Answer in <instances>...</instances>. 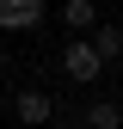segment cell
<instances>
[{
  "instance_id": "6da1fadb",
  "label": "cell",
  "mask_w": 123,
  "mask_h": 129,
  "mask_svg": "<svg viewBox=\"0 0 123 129\" xmlns=\"http://www.w3.org/2000/svg\"><path fill=\"white\" fill-rule=\"evenodd\" d=\"M61 74H68V80H74V86H92V80H99V74H105V61H99V55H92V43H86V37H74V43H68V49H61Z\"/></svg>"
},
{
  "instance_id": "277c9868",
  "label": "cell",
  "mask_w": 123,
  "mask_h": 129,
  "mask_svg": "<svg viewBox=\"0 0 123 129\" xmlns=\"http://www.w3.org/2000/svg\"><path fill=\"white\" fill-rule=\"evenodd\" d=\"M92 55H99L105 61V68H117V61H123V25H92Z\"/></svg>"
},
{
  "instance_id": "5b68a950",
  "label": "cell",
  "mask_w": 123,
  "mask_h": 129,
  "mask_svg": "<svg viewBox=\"0 0 123 129\" xmlns=\"http://www.w3.org/2000/svg\"><path fill=\"white\" fill-rule=\"evenodd\" d=\"M80 123H86V129H123V105H117V99H92V105L80 111Z\"/></svg>"
},
{
  "instance_id": "3957f363",
  "label": "cell",
  "mask_w": 123,
  "mask_h": 129,
  "mask_svg": "<svg viewBox=\"0 0 123 129\" xmlns=\"http://www.w3.org/2000/svg\"><path fill=\"white\" fill-rule=\"evenodd\" d=\"M43 19H49V12H43V0H0V31H37Z\"/></svg>"
},
{
  "instance_id": "7a4b0ae2",
  "label": "cell",
  "mask_w": 123,
  "mask_h": 129,
  "mask_svg": "<svg viewBox=\"0 0 123 129\" xmlns=\"http://www.w3.org/2000/svg\"><path fill=\"white\" fill-rule=\"evenodd\" d=\"M12 117H19L25 129H43V123L55 117V99H49V92H43V86H25L19 99H12Z\"/></svg>"
},
{
  "instance_id": "8992f818",
  "label": "cell",
  "mask_w": 123,
  "mask_h": 129,
  "mask_svg": "<svg viewBox=\"0 0 123 129\" xmlns=\"http://www.w3.org/2000/svg\"><path fill=\"white\" fill-rule=\"evenodd\" d=\"M61 25H68V31H80V37H86V31L99 25V0H61Z\"/></svg>"
},
{
  "instance_id": "52a82bcc",
  "label": "cell",
  "mask_w": 123,
  "mask_h": 129,
  "mask_svg": "<svg viewBox=\"0 0 123 129\" xmlns=\"http://www.w3.org/2000/svg\"><path fill=\"white\" fill-rule=\"evenodd\" d=\"M0 68H6V49H0Z\"/></svg>"
}]
</instances>
